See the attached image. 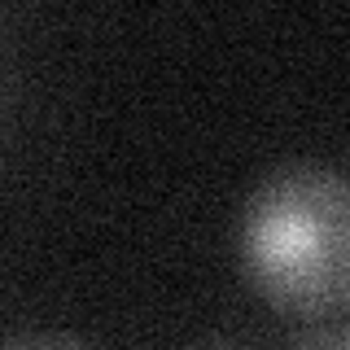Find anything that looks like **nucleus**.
<instances>
[{
	"label": "nucleus",
	"mask_w": 350,
	"mask_h": 350,
	"mask_svg": "<svg viewBox=\"0 0 350 350\" xmlns=\"http://www.w3.org/2000/svg\"><path fill=\"white\" fill-rule=\"evenodd\" d=\"M241 262L276 311L337 324L350 298V197L333 167L293 162L258 184L241 219Z\"/></svg>",
	"instance_id": "1"
},
{
	"label": "nucleus",
	"mask_w": 350,
	"mask_h": 350,
	"mask_svg": "<svg viewBox=\"0 0 350 350\" xmlns=\"http://www.w3.org/2000/svg\"><path fill=\"white\" fill-rule=\"evenodd\" d=\"M14 346H75L79 337H66V333H57V337H44V333H31V337H9Z\"/></svg>",
	"instance_id": "2"
}]
</instances>
